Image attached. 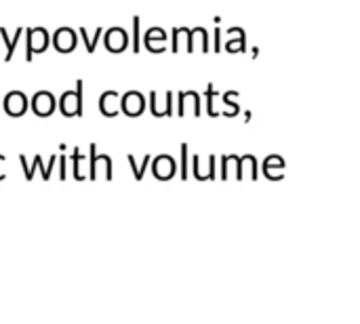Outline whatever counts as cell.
Instances as JSON below:
<instances>
[{
	"instance_id": "cell-14",
	"label": "cell",
	"mask_w": 360,
	"mask_h": 324,
	"mask_svg": "<svg viewBox=\"0 0 360 324\" xmlns=\"http://www.w3.org/2000/svg\"><path fill=\"white\" fill-rule=\"evenodd\" d=\"M19 162H21V169H23L25 179H27V181H32V179H34V173H36V169H38V156H34V162L30 164V162H27V158L21 154V156H19Z\"/></svg>"
},
{
	"instance_id": "cell-2",
	"label": "cell",
	"mask_w": 360,
	"mask_h": 324,
	"mask_svg": "<svg viewBox=\"0 0 360 324\" xmlns=\"http://www.w3.org/2000/svg\"><path fill=\"white\" fill-rule=\"evenodd\" d=\"M51 36L46 27H25V61H32L36 53H44L49 48Z\"/></svg>"
},
{
	"instance_id": "cell-6",
	"label": "cell",
	"mask_w": 360,
	"mask_h": 324,
	"mask_svg": "<svg viewBox=\"0 0 360 324\" xmlns=\"http://www.w3.org/2000/svg\"><path fill=\"white\" fill-rule=\"evenodd\" d=\"M51 44L59 51V53H72L78 44V36L72 27H59L53 38H51Z\"/></svg>"
},
{
	"instance_id": "cell-4",
	"label": "cell",
	"mask_w": 360,
	"mask_h": 324,
	"mask_svg": "<svg viewBox=\"0 0 360 324\" xmlns=\"http://www.w3.org/2000/svg\"><path fill=\"white\" fill-rule=\"evenodd\" d=\"M30 108H32V112H34L38 118H49V116L55 112V108H57V99L53 97L51 91H38V93L32 97Z\"/></svg>"
},
{
	"instance_id": "cell-16",
	"label": "cell",
	"mask_w": 360,
	"mask_h": 324,
	"mask_svg": "<svg viewBox=\"0 0 360 324\" xmlns=\"http://www.w3.org/2000/svg\"><path fill=\"white\" fill-rule=\"evenodd\" d=\"M4 160H6V156H4V154H0V181H2V179H6V171H4Z\"/></svg>"
},
{
	"instance_id": "cell-15",
	"label": "cell",
	"mask_w": 360,
	"mask_h": 324,
	"mask_svg": "<svg viewBox=\"0 0 360 324\" xmlns=\"http://www.w3.org/2000/svg\"><path fill=\"white\" fill-rule=\"evenodd\" d=\"M65 154H59V167H61V171H59V179H65Z\"/></svg>"
},
{
	"instance_id": "cell-1",
	"label": "cell",
	"mask_w": 360,
	"mask_h": 324,
	"mask_svg": "<svg viewBox=\"0 0 360 324\" xmlns=\"http://www.w3.org/2000/svg\"><path fill=\"white\" fill-rule=\"evenodd\" d=\"M57 108L65 118H74V116L82 114V80H78L72 91H65L59 97Z\"/></svg>"
},
{
	"instance_id": "cell-10",
	"label": "cell",
	"mask_w": 360,
	"mask_h": 324,
	"mask_svg": "<svg viewBox=\"0 0 360 324\" xmlns=\"http://www.w3.org/2000/svg\"><path fill=\"white\" fill-rule=\"evenodd\" d=\"M120 110H122V108H120V97H118L116 91H105V93L99 97V112H101L103 116L112 118V116H116Z\"/></svg>"
},
{
	"instance_id": "cell-11",
	"label": "cell",
	"mask_w": 360,
	"mask_h": 324,
	"mask_svg": "<svg viewBox=\"0 0 360 324\" xmlns=\"http://www.w3.org/2000/svg\"><path fill=\"white\" fill-rule=\"evenodd\" d=\"M175 173V160L171 156H158L154 160V175L158 179H171Z\"/></svg>"
},
{
	"instance_id": "cell-13",
	"label": "cell",
	"mask_w": 360,
	"mask_h": 324,
	"mask_svg": "<svg viewBox=\"0 0 360 324\" xmlns=\"http://www.w3.org/2000/svg\"><path fill=\"white\" fill-rule=\"evenodd\" d=\"M78 34H80V38H82V44H84L86 53H93V51H95V46L99 44V38H101L103 30H101V27H97L93 34H89V30H86V27H80V30H78Z\"/></svg>"
},
{
	"instance_id": "cell-8",
	"label": "cell",
	"mask_w": 360,
	"mask_h": 324,
	"mask_svg": "<svg viewBox=\"0 0 360 324\" xmlns=\"http://www.w3.org/2000/svg\"><path fill=\"white\" fill-rule=\"evenodd\" d=\"M120 108H122V112H124L127 116H139V114L143 112V108H146L141 93H137V91H129V93L122 97Z\"/></svg>"
},
{
	"instance_id": "cell-9",
	"label": "cell",
	"mask_w": 360,
	"mask_h": 324,
	"mask_svg": "<svg viewBox=\"0 0 360 324\" xmlns=\"http://www.w3.org/2000/svg\"><path fill=\"white\" fill-rule=\"evenodd\" d=\"M72 162H74V179H91V156H84L78 148L72 152Z\"/></svg>"
},
{
	"instance_id": "cell-7",
	"label": "cell",
	"mask_w": 360,
	"mask_h": 324,
	"mask_svg": "<svg viewBox=\"0 0 360 324\" xmlns=\"http://www.w3.org/2000/svg\"><path fill=\"white\" fill-rule=\"evenodd\" d=\"M103 44H105V48L112 51V53H122V51L129 46V36H127V32H124L122 27H112V30L105 32Z\"/></svg>"
},
{
	"instance_id": "cell-12",
	"label": "cell",
	"mask_w": 360,
	"mask_h": 324,
	"mask_svg": "<svg viewBox=\"0 0 360 324\" xmlns=\"http://www.w3.org/2000/svg\"><path fill=\"white\" fill-rule=\"evenodd\" d=\"M0 36H2V42H4V46H6L4 61H11V59H13V53H15V48H17V42L21 40V36H25V27H17L13 38L8 36V32H6L4 27H0Z\"/></svg>"
},
{
	"instance_id": "cell-5",
	"label": "cell",
	"mask_w": 360,
	"mask_h": 324,
	"mask_svg": "<svg viewBox=\"0 0 360 324\" xmlns=\"http://www.w3.org/2000/svg\"><path fill=\"white\" fill-rule=\"evenodd\" d=\"M2 108H4V112H6L8 116L19 118V116H23V114L27 112L30 101H27V97H25L23 91H11V93L4 97V101H2Z\"/></svg>"
},
{
	"instance_id": "cell-3",
	"label": "cell",
	"mask_w": 360,
	"mask_h": 324,
	"mask_svg": "<svg viewBox=\"0 0 360 324\" xmlns=\"http://www.w3.org/2000/svg\"><path fill=\"white\" fill-rule=\"evenodd\" d=\"M91 156V179H112V158L105 154H97L95 143L89 145Z\"/></svg>"
}]
</instances>
